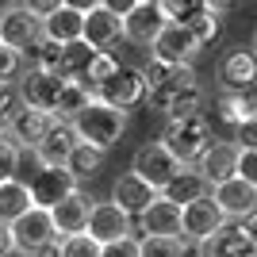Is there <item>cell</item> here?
I'll return each mask as SVG.
<instances>
[{"label":"cell","mask_w":257,"mask_h":257,"mask_svg":"<svg viewBox=\"0 0 257 257\" xmlns=\"http://www.w3.org/2000/svg\"><path fill=\"white\" fill-rule=\"evenodd\" d=\"M165 8V20L184 27V31L196 39L200 50L219 43V31H223V4H207V0H161Z\"/></svg>","instance_id":"cell-1"},{"label":"cell","mask_w":257,"mask_h":257,"mask_svg":"<svg viewBox=\"0 0 257 257\" xmlns=\"http://www.w3.org/2000/svg\"><path fill=\"white\" fill-rule=\"evenodd\" d=\"M69 127H73L77 142H85V146H92V150L107 154L119 139H123V131H127V111L107 107L104 100H92Z\"/></svg>","instance_id":"cell-2"},{"label":"cell","mask_w":257,"mask_h":257,"mask_svg":"<svg viewBox=\"0 0 257 257\" xmlns=\"http://www.w3.org/2000/svg\"><path fill=\"white\" fill-rule=\"evenodd\" d=\"M215 142L211 127L204 123V115L181 119V123H165V135H161V146L181 161L184 169H196V161L207 154V146Z\"/></svg>","instance_id":"cell-3"},{"label":"cell","mask_w":257,"mask_h":257,"mask_svg":"<svg viewBox=\"0 0 257 257\" xmlns=\"http://www.w3.org/2000/svg\"><path fill=\"white\" fill-rule=\"evenodd\" d=\"M77 8L85 12V35H81V39H85L96 54H115V46L123 43V20L107 8L104 0H96V4L81 0Z\"/></svg>","instance_id":"cell-4"},{"label":"cell","mask_w":257,"mask_h":257,"mask_svg":"<svg viewBox=\"0 0 257 257\" xmlns=\"http://www.w3.org/2000/svg\"><path fill=\"white\" fill-rule=\"evenodd\" d=\"M181 169H184V165L173 158L165 146H161V139L142 142L139 150H135V158H131V173H135V177H142L150 188H158V196H161V188H165V184H169Z\"/></svg>","instance_id":"cell-5"},{"label":"cell","mask_w":257,"mask_h":257,"mask_svg":"<svg viewBox=\"0 0 257 257\" xmlns=\"http://www.w3.org/2000/svg\"><path fill=\"white\" fill-rule=\"evenodd\" d=\"M96 100H104L107 107H119V111H131V107L146 104V77H142V65L123 62L115 73L96 88Z\"/></svg>","instance_id":"cell-6"},{"label":"cell","mask_w":257,"mask_h":257,"mask_svg":"<svg viewBox=\"0 0 257 257\" xmlns=\"http://www.w3.org/2000/svg\"><path fill=\"white\" fill-rule=\"evenodd\" d=\"M215 77H219V92L242 96L257 81V50L253 46H230L215 65Z\"/></svg>","instance_id":"cell-7"},{"label":"cell","mask_w":257,"mask_h":257,"mask_svg":"<svg viewBox=\"0 0 257 257\" xmlns=\"http://www.w3.org/2000/svg\"><path fill=\"white\" fill-rule=\"evenodd\" d=\"M43 39V23L31 16L27 4H4L0 8V46L23 54Z\"/></svg>","instance_id":"cell-8"},{"label":"cell","mask_w":257,"mask_h":257,"mask_svg":"<svg viewBox=\"0 0 257 257\" xmlns=\"http://www.w3.org/2000/svg\"><path fill=\"white\" fill-rule=\"evenodd\" d=\"M50 242H58V230H54V219L50 211H43V207H31L27 215H20L16 223H12V246H16V253H43Z\"/></svg>","instance_id":"cell-9"},{"label":"cell","mask_w":257,"mask_h":257,"mask_svg":"<svg viewBox=\"0 0 257 257\" xmlns=\"http://www.w3.org/2000/svg\"><path fill=\"white\" fill-rule=\"evenodd\" d=\"M131 230H135V219H131V215H123L115 204H111V200H96V204H92L85 234L92 238L100 249L111 246V242H123V238H131Z\"/></svg>","instance_id":"cell-10"},{"label":"cell","mask_w":257,"mask_h":257,"mask_svg":"<svg viewBox=\"0 0 257 257\" xmlns=\"http://www.w3.org/2000/svg\"><path fill=\"white\" fill-rule=\"evenodd\" d=\"M165 8H161V0H135V8L131 16L123 20V43H135V46H146L150 50L154 39L165 31Z\"/></svg>","instance_id":"cell-11"},{"label":"cell","mask_w":257,"mask_h":257,"mask_svg":"<svg viewBox=\"0 0 257 257\" xmlns=\"http://www.w3.org/2000/svg\"><path fill=\"white\" fill-rule=\"evenodd\" d=\"M226 226L223 211L215 207V200L207 196V200H196V204L181 207V234L188 246H200V242H211L219 230Z\"/></svg>","instance_id":"cell-12"},{"label":"cell","mask_w":257,"mask_h":257,"mask_svg":"<svg viewBox=\"0 0 257 257\" xmlns=\"http://www.w3.org/2000/svg\"><path fill=\"white\" fill-rule=\"evenodd\" d=\"M27 188H31L35 207L50 211L54 204H62L65 196H73L81 184H77V177L69 169H35L31 177H27Z\"/></svg>","instance_id":"cell-13"},{"label":"cell","mask_w":257,"mask_h":257,"mask_svg":"<svg viewBox=\"0 0 257 257\" xmlns=\"http://www.w3.org/2000/svg\"><path fill=\"white\" fill-rule=\"evenodd\" d=\"M62 77L58 73H43V69H23L20 77V100L23 107H35V111H46L54 115V107H58V92H62Z\"/></svg>","instance_id":"cell-14"},{"label":"cell","mask_w":257,"mask_h":257,"mask_svg":"<svg viewBox=\"0 0 257 257\" xmlns=\"http://www.w3.org/2000/svg\"><path fill=\"white\" fill-rule=\"evenodd\" d=\"M154 200H158V188H150V184L142 181V177H135L131 169L119 173L115 181H111V204L123 215H131V219H142Z\"/></svg>","instance_id":"cell-15"},{"label":"cell","mask_w":257,"mask_h":257,"mask_svg":"<svg viewBox=\"0 0 257 257\" xmlns=\"http://www.w3.org/2000/svg\"><path fill=\"white\" fill-rule=\"evenodd\" d=\"M196 54H200V46H196V39L184 27H177V23H165V31L154 39L150 46V58L161 65H192Z\"/></svg>","instance_id":"cell-16"},{"label":"cell","mask_w":257,"mask_h":257,"mask_svg":"<svg viewBox=\"0 0 257 257\" xmlns=\"http://www.w3.org/2000/svg\"><path fill=\"white\" fill-rule=\"evenodd\" d=\"M73 150H77L73 127L62 123V119H54V127L46 131V139L35 146V161H39V169H65Z\"/></svg>","instance_id":"cell-17"},{"label":"cell","mask_w":257,"mask_h":257,"mask_svg":"<svg viewBox=\"0 0 257 257\" xmlns=\"http://www.w3.org/2000/svg\"><path fill=\"white\" fill-rule=\"evenodd\" d=\"M92 204H96V200H92V196H88L85 188H77L73 196H65L62 204H54V207H50V219H54V230H58V238L85 234Z\"/></svg>","instance_id":"cell-18"},{"label":"cell","mask_w":257,"mask_h":257,"mask_svg":"<svg viewBox=\"0 0 257 257\" xmlns=\"http://www.w3.org/2000/svg\"><path fill=\"white\" fill-rule=\"evenodd\" d=\"M211 200L215 207L223 211L226 223H238V219H246V215L257 211V188H249L246 181H226V184H215L211 188Z\"/></svg>","instance_id":"cell-19"},{"label":"cell","mask_w":257,"mask_h":257,"mask_svg":"<svg viewBox=\"0 0 257 257\" xmlns=\"http://www.w3.org/2000/svg\"><path fill=\"white\" fill-rule=\"evenodd\" d=\"M50 127H54V115L35 111V107H20V111L8 119V139L16 142L23 154H35V146L46 139V131H50Z\"/></svg>","instance_id":"cell-20"},{"label":"cell","mask_w":257,"mask_h":257,"mask_svg":"<svg viewBox=\"0 0 257 257\" xmlns=\"http://www.w3.org/2000/svg\"><path fill=\"white\" fill-rule=\"evenodd\" d=\"M196 169H200V177H204L207 184H226L238 177V146L234 142H211L207 146V154L200 161H196Z\"/></svg>","instance_id":"cell-21"},{"label":"cell","mask_w":257,"mask_h":257,"mask_svg":"<svg viewBox=\"0 0 257 257\" xmlns=\"http://www.w3.org/2000/svg\"><path fill=\"white\" fill-rule=\"evenodd\" d=\"M81 35H85V12L77 8L73 0H62L50 20H43V39H50L58 46L81 43Z\"/></svg>","instance_id":"cell-22"},{"label":"cell","mask_w":257,"mask_h":257,"mask_svg":"<svg viewBox=\"0 0 257 257\" xmlns=\"http://www.w3.org/2000/svg\"><path fill=\"white\" fill-rule=\"evenodd\" d=\"M139 223H142V238H184L181 234V207L161 200V196L146 207V215Z\"/></svg>","instance_id":"cell-23"},{"label":"cell","mask_w":257,"mask_h":257,"mask_svg":"<svg viewBox=\"0 0 257 257\" xmlns=\"http://www.w3.org/2000/svg\"><path fill=\"white\" fill-rule=\"evenodd\" d=\"M207 196H211V184L200 177V169H181L161 188V200H169V204H177V207H188V204H196V200H207Z\"/></svg>","instance_id":"cell-24"},{"label":"cell","mask_w":257,"mask_h":257,"mask_svg":"<svg viewBox=\"0 0 257 257\" xmlns=\"http://www.w3.org/2000/svg\"><path fill=\"white\" fill-rule=\"evenodd\" d=\"M196 257H257V249L238 234L234 223H226L211 242H200V246H196Z\"/></svg>","instance_id":"cell-25"},{"label":"cell","mask_w":257,"mask_h":257,"mask_svg":"<svg viewBox=\"0 0 257 257\" xmlns=\"http://www.w3.org/2000/svg\"><path fill=\"white\" fill-rule=\"evenodd\" d=\"M35 207V200H31V188H27V181H4L0 184V223H16L20 215H27Z\"/></svg>","instance_id":"cell-26"},{"label":"cell","mask_w":257,"mask_h":257,"mask_svg":"<svg viewBox=\"0 0 257 257\" xmlns=\"http://www.w3.org/2000/svg\"><path fill=\"white\" fill-rule=\"evenodd\" d=\"M96 100V92L85 85V81H65L62 92H58V107H54V119H62V123H73L88 104Z\"/></svg>","instance_id":"cell-27"},{"label":"cell","mask_w":257,"mask_h":257,"mask_svg":"<svg viewBox=\"0 0 257 257\" xmlns=\"http://www.w3.org/2000/svg\"><path fill=\"white\" fill-rule=\"evenodd\" d=\"M92 58H96V50H92L85 39H81V43L62 46V65H58L62 81H85V77H88V65H92Z\"/></svg>","instance_id":"cell-28"},{"label":"cell","mask_w":257,"mask_h":257,"mask_svg":"<svg viewBox=\"0 0 257 257\" xmlns=\"http://www.w3.org/2000/svg\"><path fill=\"white\" fill-rule=\"evenodd\" d=\"M23 62L27 69H43V73H58V65H62V46L50 43V39H39L31 50H23ZM62 77V73H58Z\"/></svg>","instance_id":"cell-29"},{"label":"cell","mask_w":257,"mask_h":257,"mask_svg":"<svg viewBox=\"0 0 257 257\" xmlns=\"http://www.w3.org/2000/svg\"><path fill=\"white\" fill-rule=\"evenodd\" d=\"M100 165H104V154L92 150V146H85V142H77V150L69 154V165H65V169L73 173L77 184H81V181H88V177H96Z\"/></svg>","instance_id":"cell-30"},{"label":"cell","mask_w":257,"mask_h":257,"mask_svg":"<svg viewBox=\"0 0 257 257\" xmlns=\"http://www.w3.org/2000/svg\"><path fill=\"white\" fill-rule=\"evenodd\" d=\"M184 238H139V257H188Z\"/></svg>","instance_id":"cell-31"},{"label":"cell","mask_w":257,"mask_h":257,"mask_svg":"<svg viewBox=\"0 0 257 257\" xmlns=\"http://www.w3.org/2000/svg\"><path fill=\"white\" fill-rule=\"evenodd\" d=\"M20 165H23V150L4 135V139H0V184L16 181V177H20Z\"/></svg>","instance_id":"cell-32"},{"label":"cell","mask_w":257,"mask_h":257,"mask_svg":"<svg viewBox=\"0 0 257 257\" xmlns=\"http://www.w3.org/2000/svg\"><path fill=\"white\" fill-rule=\"evenodd\" d=\"M119 65H123V62H119V54H96V58H92V65H88V77H85V85L92 88V92H96V88L104 85V81H107L111 73H115Z\"/></svg>","instance_id":"cell-33"},{"label":"cell","mask_w":257,"mask_h":257,"mask_svg":"<svg viewBox=\"0 0 257 257\" xmlns=\"http://www.w3.org/2000/svg\"><path fill=\"white\" fill-rule=\"evenodd\" d=\"M23 69H27V62H23V54L8 50V46H0V85H20Z\"/></svg>","instance_id":"cell-34"},{"label":"cell","mask_w":257,"mask_h":257,"mask_svg":"<svg viewBox=\"0 0 257 257\" xmlns=\"http://www.w3.org/2000/svg\"><path fill=\"white\" fill-rule=\"evenodd\" d=\"M62 257H100V246L88 234H73L62 238Z\"/></svg>","instance_id":"cell-35"},{"label":"cell","mask_w":257,"mask_h":257,"mask_svg":"<svg viewBox=\"0 0 257 257\" xmlns=\"http://www.w3.org/2000/svg\"><path fill=\"white\" fill-rule=\"evenodd\" d=\"M238 146V150H257V115H249V119H242L238 123V131H234V139H230Z\"/></svg>","instance_id":"cell-36"},{"label":"cell","mask_w":257,"mask_h":257,"mask_svg":"<svg viewBox=\"0 0 257 257\" xmlns=\"http://www.w3.org/2000/svg\"><path fill=\"white\" fill-rule=\"evenodd\" d=\"M238 181L257 188V150H238Z\"/></svg>","instance_id":"cell-37"},{"label":"cell","mask_w":257,"mask_h":257,"mask_svg":"<svg viewBox=\"0 0 257 257\" xmlns=\"http://www.w3.org/2000/svg\"><path fill=\"white\" fill-rule=\"evenodd\" d=\"M23 107V100H20V88L16 85H0V115L4 119H12L16 111Z\"/></svg>","instance_id":"cell-38"},{"label":"cell","mask_w":257,"mask_h":257,"mask_svg":"<svg viewBox=\"0 0 257 257\" xmlns=\"http://www.w3.org/2000/svg\"><path fill=\"white\" fill-rule=\"evenodd\" d=\"M100 257H139V238L131 234V238H123V242H111V246L100 249Z\"/></svg>","instance_id":"cell-39"},{"label":"cell","mask_w":257,"mask_h":257,"mask_svg":"<svg viewBox=\"0 0 257 257\" xmlns=\"http://www.w3.org/2000/svg\"><path fill=\"white\" fill-rule=\"evenodd\" d=\"M58 4H62V0H31L27 8H31V16H35V20L43 23V20H50L54 12H58Z\"/></svg>","instance_id":"cell-40"},{"label":"cell","mask_w":257,"mask_h":257,"mask_svg":"<svg viewBox=\"0 0 257 257\" xmlns=\"http://www.w3.org/2000/svg\"><path fill=\"white\" fill-rule=\"evenodd\" d=\"M12 249H16V246H12V226L0 223V257H8Z\"/></svg>","instance_id":"cell-41"},{"label":"cell","mask_w":257,"mask_h":257,"mask_svg":"<svg viewBox=\"0 0 257 257\" xmlns=\"http://www.w3.org/2000/svg\"><path fill=\"white\" fill-rule=\"evenodd\" d=\"M242 100H246V107H249V115H257V81L242 92Z\"/></svg>","instance_id":"cell-42"},{"label":"cell","mask_w":257,"mask_h":257,"mask_svg":"<svg viewBox=\"0 0 257 257\" xmlns=\"http://www.w3.org/2000/svg\"><path fill=\"white\" fill-rule=\"evenodd\" d=\"M4 135H8V119L0 115V139H4Z\"/></svg>","instance_id":"cell-43"},{"label":"cell","mask_w":257,"mask_h":257,"mask_svg":"<svg viewBox=\"0 0 257 257\" xmlns=\"http://www.w3.org/2000/svg\"><path fill=\"white\" fill-rule=\"evenodd\" d=\"M8 257H27V253H16V249H12V253H8Z\"/></svg>","instance_id":"cell-44"},{"label":"cell","mask_w":257,"mask_h":257,"mask_svg":"<svg viewBox=\"0 0 257 257\" xmlns=\"http://www.w3.org/2000/svg\"><path fill=\"white\" fill-rule=\"evenodd\" d=\"M253 50H257V27H253Z\"/></svg>","instance_id":"cell-45"},{"label":"cell","mask_w":257,"mask_h":257,"mask_svg":"<svg viewBox=\"0 0 257 257\" xmlns=\"http://www.w3.org/2000/svg\"><path fill=\"white\" fill-rule=\"evenodd\" d=\"M0 8H4V4H0Z\"/></svg>","instance_id":"cell-46"}]
</instances>
